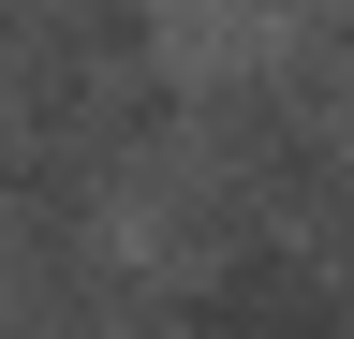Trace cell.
<instances>
[{
    "label": "cell",
    "instance_id": "6da1fadb",
    "mask_svg": "<svg viewBox=\"0 0 354 339\" xmlns=\"http://www.w3.org/2000/svg\"><path fill=\"white\" fill-rule=\"evenodd\" d=\"M148 15H162V59H192V74H251L281 45V0H148Z\"/></svg>",
    "mask_w": 354,
    "mask_h": 339
}]
</instances>
